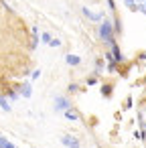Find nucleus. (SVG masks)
Segmentation results:
<instances>
[{
  "label": "nucleus",
  "instance_id": "obj_5",
  "mask_svg": "<svg viewBox=\"0 0 146 148\" xmlns=\"http://www.w3.org/2000/svg\"><path fill=\"white\" fill-rule=\"evenodd\" d=\"M110 53H112V57H114V61H116V63H122V61H124V55H122V51H120V45H118L116 41L110 45Z\"/></svg>",
  "mask_w": 146,
  "mask_h": 148
},
{
  "label": "nucleus",
  "instance_id": "obj_8",
  "mask_svg": "<svg viewBox=\"0 0 146 148\" xmlns=\"http://www.w3.org/2000/svg\"><path fill=\"white\" fill-rule=\"evenodd\" d=\"M63 116H65V118H67V120H69V122H77V120H79V118H81V116H79V112H75V110H73V108H71V110H67V112H65V114H63Z\"/></svg>",
  "mask_w": 146,
  "mask_h": 148
},
{
  "label": "nucleus",
  "instance_id": "obj_22",
  "mask_svg": "<svg viewBox=\"0 0 146 148\" xmlns=\"http://www.w3.org/2000/svg\"><path fill=\"white\" fill-rule=\"evenodd\" d=\"M142 128H144V130H146V122H142Z\"/></svg>",
  "mask_w": 146,
  "mask_h": 148
},
{
  "label": "nucleus",
  "instance_id": "obj_1",
  "mask_svg": "<svg viewBox=\"0 0 146 148\" xmlns=\"http://www.w3.org/2000/svg\"><path fill=\"white\" fill-rule=\"evenodd\" d=\"M97 37H99V41H104V43H108V45H112L116 39H114V23L110 21V18H104L101 21V25H99V29H97Z\"/></svg>",
  "mask_w": 146,
  "mask_h": 148
},
{
  "label": "nucleus",
  "instance_id": "obj_15",
  "mask_svg": "<svg viewBox=\"0 0 146 148\" xmlns=\"http://www.w3.org/2000/svg\"><path fill=\"white\" fill-rule=\"evenodd\" d=\"M104 67H106V63H104V61H101V59H97V61H95V71H97V73H99V71H101V69H104Z\"/></svg>",
  "mask_w": 146,
  "mask_h": 148
},
{
  "label": "nucleus",
  "instance_id": "obj_11",
  "mask_svg": "<svg viewBox=\"0 0 146 148\" xmlns=\"http://www.w3.org/2000/svg\"><path fill=\"white\" fill-rule=\"evenodd\" d=\"M39 39H41V41H43L45 45H49L53 37H51V33H47V31H45V33H41V37H39Z\"/></svg>",
  "mask_w": 146,
  "mask_h": 148
},
{
  "label": "nucleus",
  "instance_id": "obj_13",
  "mask_svg": "<svg viewBox=\"0 0 146 148\" xmlns=\"http://www.w3.org/2000/svg\"><path fill=\"white\" fill-rule=\"evenodd\" d=\"M6 99H8V101H16V99H19V93H16V91H8V93H6Z\"/></svg>",
  "mask_w": 146,
  "mask_h": 148
},
{
  "label": "nucleus",
  "instance_id": "obj_4",
  "mask_svg": "<svg viewBox=\"0 0 146 148\" xmlns=\"http://www.w3.org/2000/svg\"><path fill=\"white\" fill-rule=\"evenodd\" d=\"M61 144L67 146V148H81L79 140H77L75 136H71V134H63V136H61Z\"/></svg>",
  "mask_w": 146,
  "mask_h": 148
},
{
  "label": "nucleus",
  "instance_id": "obj_7",
  "mask_svg": "<svg viewBox=\"0 0 146 148\" xmlns=\"http://www.w3.org/2000/svg\"><path fill=\"white\" fill-rule=\"evenodd\" d=\"M19 95H23V97H31V95H33V85H31L29 81H25V83L21 85V89H19Z\"/></svg>",
  "mask_w": 146,
  "mask_h": 148
},
{
  "label": "nucleus",
  "instance_id": "obj_19",
  "mask_svg": "<svg viewBox=\"0 0 146 148\" xmlns=\"http://www.w3.org/2000/svg\"><path fill=\"white\" fill-rule=\"evenodd\" d=\"M41 35V31H39V27H33V37H39Z\"/></svg>",
  "mask_w": 146,
  "mask_h": 148
},
{
  "label": "nucleus",
  "instance_id": "obj_2",
  "mask_svg": "<svg viewBox=\"0 0 146 148\" xmlns=\"http://www.w3.org/2000/svg\"><path fill=\"white\" fill-rule=\"evenodd\" d=\"M53 108H55V112H67V110H71V101H69V97H65V95H55V99H53Z\"/></svg>",
  "mask_w": 146,
  "mask_h": 148
},
{
  "label": "nucleus",
  "instance_id": "obj_23",
  "mask_svg": "<svg viewBox=\"0 0 146 148\" xmlns=\"http://www.w3.org/2000/svg\"><path fill=\"white\" fill-rule=\"evenodd\" d=\"M144 6H146V2H144Z\"/></svg>",
  "mask_w": 146,
  "mask_h": 148
},
{
  "label": "nucleus",
  "instance_id": "obj_16",
  "mask_svg": "<svg viewBox=\"0 0 146 148\" xmlns=\"http://www.w3.org/2000/svg\"><path fill=\"white\" fill-rule=\"evenodd\" d=\"M67 91H69V93H75V91H79V85H77V83H69Z\"/></svg>",
  "mask_w": 146,
  "mask_h": 148
},
{
  "label": "nucleus",
  "instance_id": "obj_3",
  "mask_svg": "<svg viewBox=\"0 0 146 148\" xmlns=\"http://www.w3.org/2000/svg\"><path fill=\"white\" fill-rule=\"evenodd\" d=\"M81 12H83V16H85V18H89V21H93V23H101V21L106 18V14H104V12H93V10H89L87 6H83V8H81Z\"/></svg>",
  "mask_w": 146,
  "mask_h": 148
},
{
  "label": "nucleus",
  "instance_id": "obj_12",
  "mask_svg": "<svg viewBox=\"0 0 146 148\" xmlns=\"http://www.w3.org/2000/svg\"><path fill=\"white\" fill-rule=\"evenodd\" d=\"M101 93H104V97H110L112 95V85H101Z\"/></svg>",
  "mask_w": 146,
  "mask_h": 148
},
{
  "label": "nucleus",
  "instance_id": "obj_9",
  "mask_svg": "<svg viewBox=\"0 0 146 148\" xmlns=\"http://www.w3.org/2000/svg\"><path fill=\"white\" fill-rule=\"evenodd\" d=\"M0 148H16V146H14L8 138H4L2 134H0Z\"/></svg>",
  "mask_w": 146,
  "mask_h": 148
},
{
  "label": "nucleus",
  "instance_id": "obj_21",
  "mask_svg": "<svg viewBox=\"0 0 146 148\" xmlns=\"http://www.w3.org/2000/svg\"><path fill=\"white\" fill-rule=\"evenodd\" d=\"M138 12H142V14H146V6H144V4H138Z\"/></svg>",
  "mask_w": 146,
  "mask_h": 148
},
{
  "label": "nucleus",
  "instance_id": "obj_14",
  "mask_svg": "<svg viewBox=\"0 0 146 148\" xmlns=\"http://www.w3.org/2000/svg\"><path fill=\"white\" fill-rule=\"evenodd\" d=\"M49 47H53V49H59V47H61V41H59V39H51Z\"/></svg>",
  "mask_w": 146,
  "mask_h": 148
},
{
  "label": "nucleus",
  "instance_id": "obj_17",
  "mask_svg": "<svg viewBox=\"0 0 146 148\" xmlns=\"http://www.w3.org/2000/svg\"><path fill=\"white\" fill-rule=\"evenodd\" d=\"M39 77H41V69H35L33 75H31V79H39Z\"/></svg>",
  "mask_w": 146,
  "mask_h": 148
},
{
  "label": "nucleus",
  "instance_id": "obj_10",
  "mask_svg": "<svg viewBox=\"0 0 146 148\" xmlns=\"http://www.w3.org/2000/svg\"><path fill=\"white\" fill-rule=\"evenodd\" d=\"M0 108H2L4 112H10L12 108H10V101L6 99V95H0Z\"/></svg>",
  "mask_w": 146,
  "mask_h": 148
},
{
  "label": "nucleus",
  "instance_id": "obj_20",
  "mask_svg": "<svg viewBox=\"0 0 146 148\" xmlns=\"http://www.w3.org/2000/svg\"><path fill=\"white\" fill-rule=\"evenodd\" d=\"M124 106H126V108H132V97H130V95L126 97V103H124Z\"/></svg>",
  "mask_w": 146,
  "mask_h": 148
},
{
  "label": "nucleus",
  "instance_id": "obj_18",
  "mask_svg": "<svg viewBox=\"0 0 146 148\" xmlns=\"http://www.w3.org/2000/svg\"><path fill=\"white\" fill-rule=\"evenodd\" d=\"M97 83V77L93 75V77H87V85H95Z\"/></svg>",
  "mask_w": 146,
  "mask_h": 148
},
{
  "label": "nucleus",
  "instance_id": "obj_6",
  "mask_svg": "<svg viewBox=\"0 0 146 148\" xmlns=\"http://www.w3.org/2000/svg\"><path fill=\"white\" fill-rule=\"evenodd\" d=\"M65 63H67L69 67H77V65L81 63V57H79V55H73V53H69V55H65Z\"/></svg>",
  "mask_w": 146,
  "mask_h": 148
}]
</instances>
